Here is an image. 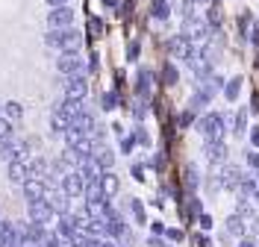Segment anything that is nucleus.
Wrapping results in <instances>:
<instances>
[{
	"label": "nucleus",
	"mask_w": 259,
	"mask_h": 247,
	"mask_svg": "<svg viewBox=\"0 0 259 247\" xmlns=\"http://www.w3.org/2000/svg\"><path fill=\"white\" fill-rule=\"evenodd\" d=\"M197 130L203 135V141H221L224 138V130H227V121L221 112H209L197 121Z\"/></svg>",
	"instance_id": "obj_1"
},
{
	"label": "nucleus",
	"mask_w": 259,
	"mask_h": 247,
	"mask_svg": "<svg viewBox=\"0 0 259 247\" xmlns=\"http://www.w3.org/2000/svg\"><path fill=\"white\" fill-rule=\"evenodd\" d=\"M27 218L30 221H35V224H53V218H56V212L50 209L48 200H30V206H27Z\"/></svg>",
	"instance_id": "obj_2"
},
{
	"label": "nucleus",
	"mask_w": 259,
	"mask_h": 247,
	"mask_svg": "<svg viewBox=\"0 0 259 247\" xmlns=\"http://www.w3.org/2000/svg\"><path fill=\"white\" fill-rule=\"evenodd\" d=\"M65 144H68V147H74L80 156H89V153H92V138H89L85 132L74 130V127H68V130H65Z\"/></svg>",
	"instance_id": "obj_3"
},
{
	"label": "nucleus",
	"mask_w": 259,
	"mask_h": 247,
	"mask_svg": "<svg viewBox=\"0 0 259 247\" xmlns=\"http://www.w3.org/2000/svg\"><path fill=\"white\" fill-rule=\"evenodd\" d=\"M41 200H48L50 203V209H53V212L56 215H65V212H71V203H68V194H65L62 188H59V191H56V188H45V197Z\"/></svg>",
	"instance_id": "obj_4"
},
{
	"label": "nucleus",
	"mask_w": 259,
	"mask_h": 247,
	"mask_svg": "<svg viewBox=\"0 0 259 247\" xmlns=\"http://www.w3.org/2000/svg\"><path fill=\"white\" fill-rule=\"evenodd\" d=\"M62 191L68 194V197H82V188H85V180H82V174H77V171H68L62 177Z\"/></svg>",
	"instance_id": "obj_5"
},
{
	"label": "nucleus",
	"mask_w": 259,
	"mask_h": 247,
	"mask_svg": "<svg viewBox=\"0 0 259 247\" xmlns=\"http://www.w3.org/2000/svg\"><path fill=\"white\" fill-rule=\"evenodd\" d=\"M6 177H9V182H15V185H24V182L30 180V165L24 162V159H12L9 168H6Z\"/></svg>",
	"instance_id": "obj_6"
},
{
	"label": "nucleus",
	"mask_w": 259,
	"mask_h": 247,
	"mask_svg": "<svg viewBox=\"0 0 259 247\" xmlns=\"http://www.w3.org/2000/svg\"><path fill=\"white\" fill-rule=\"evenodd\" d=\"M85 94H89V85H85V80H82L80 74H74V77L68 80V85H65V97L85 100Z\"/></svg>",
	"instance_id": "obj_7"
},
{
	"label": "nucleus",
	"mask_w": 259,
	"mask_h": 247,
	"mask_svg": "<svg viewBox=\"0 0 259 247\" xmlns=\"http://www.w3.org/2000/svg\"><path fill=\"white\" fill-rule=\"evenodd\" d=\"M0 247H18V224L0 218Z\"/></svg>",
	"instance_id": "obj_8"
},
{
	"label": "nucleus",
	"mask_w": 259,
	"mask_h": 247,
	"mask_svg": "<svg viewBox=\"0 0 259 247\" xmlns=\"http://www.w3.org/2000/svg\"><path fill=\"white\" fill-rule=\"evenodd\" d=\"M242 177H244V174L236 168V165H224V168H221V177H218V182H221L224 188H239Z\"/></svg>",
	"instance_id": "obj_9"
},
{
	"label": "nucleus",
	"mask_w": 259,
	"mask_h": 247,
	"mask_svg": "<svg viewBox=\"0 0 259 247\" xmlns=\"http://www.w3.org/2000/svg\"><path fill=\"white\" fill-rule=\"evenodd\" d=\"M206 159H209L212 165H224L227 162V144H224V138H221V141H206Z\"/></svg>",
	"instance_id": "obj_10"
},
{
	"label": "nucleus",
	"mask_w": 259,
	"mask_h": 247,
	"mask_svg": "<svg viewBox=\"0 0 259 247\" xmlns=\"http://www.w3.org/2000/svg\"><path fill=\"white\" fill-rule=\"evenodd\" d=\"M59 71L68 74V77H74V74H82V59L77 53H65L62 59H59Z\"/></svg>",
	"instance_id": "obj_11"
},
{
	"label": "nucleus",
	"mask_w": 259,
	"mask_h": 247,
	"mask_svg": "<svg viewBox=\"0 0 259 247\" xmlns=\"http://www.w3.org/2000/svg\"><path fill=\"white\" fill-rule=\"evenodd\" d=\"M45 182L38 180V177H30V180L24 182V194H27V200H41L45 197Z\"/></svg>",
	"instance_id": "obj_12"
},
{
	"label": "nucleus",
	"mask_w": 259,
	"mask_h": 247,
	"mask_svg": "<svg viewBox=\"0 0 259 247\" xmlns=\"http://www.w3.org/2000/svg\"><path fill=\"white\" fill-rule=\"evenodd\" d=\"M244 224H247V221H244L242 215H230V218H227V232L236 235V238H244V232H247Z\"/></svg>",
	"instance_id": "obj_13"
},
{
	"label": "nucleus",
	"mask_w": 259,
	"mask_h": 247,
	"mask_svg": "<svg viewBox=\"0 0 259 247\" xmlns=\"http://www.w3.org/2000/svg\"><path fill=\"white\" fill-rule=\"evenodd\" d=\"M71 9H65V6H56V12H50V27H59V30H65L68 24H71Z\"/></svg>",
	"instance_id": "obj_14"
},
{
	"label": "nucleus",
	"mask_w": 259,
	"mask_h": 247,
	"mask_svg": "<svg viewBox=\"0 0 259 247\" xmlns=\"http://www.w3.org/2000/svg\"><path fill=\"white\" fill-rule=\"evenodd\" d=\"M59 162H62L68 171H77V168H80V153H77L74 147H65V150H62V159H59Z\"/></svg>",
	"instance_id": "obj_15"
},
{
	"label": "nucleus",
	"mask_w": 259,
	"mask_h": 247,
	"mask_svg": "<svg viewBox=\"0 0 259 247\" xmlns=\"http://www.w3.org/2000/svg\"><path fill=\"white\" fill-rule=\"evenodd\" d=\"M100 185H103V194H106V197H115V194H118V177H115L112 171H106V174H103Z\"/></svg>",
	"instance_id": "obj_16"
},
{
	"label": "nucleus",
	"mask_w": 259,
	"mask_h": 247,
	"mask_svg": "<svg viewBox=\"0 0 259 247\" xmlns=\"http://www.w3.org/2000/svg\"><path fill=\"white\" fill-rule=\"evenodd\" d=\"M82 197H85V200H109L106 194H103V185H100V182H85Z\"/></svg>",
	"instance_id": "obj_17"
},
{
	"label": "nucleus",
	"mask_w": 259,
	"mask_h": 247,
	"mask_svg": "<svg viewBox=\"0 0 259 247\" xmlns=\"http://www.w3.org/2000/svg\"><path fill=\"white\" fill-rule=\"evenodd\" d=\"M71 127V121L65 115H59V112H53L50 115V130H53V135H65V130Z\"/></svg>",
	"instance_id": "obj_18"
},
{
	"label": "nucleus",
	"mask_w": 259,
	"mask_h": 247,
	"mask_svg": "<svg viewBox=\"0 0 259 247\" xmlns=\"http://www.w3.org/2000/svg\"><path fill=\"white\" fill-rule=\"evenodd\" d=\"M12 138H15V135H12ZM12 138H0V159H3L6 165L12 162V159H18V156H15V144H12Z\"/></svg>",
	"instance_id": "obj_19"
},
{
	"label": "nucleus",
	"mask_w": 259,
	"mask_h": 247,
	"mask_svg": "<svg viewBox=\"0 0 259 247\" xmlns=\"http://www.w3.org/2000/svg\"><path fill=\"white\" fill-rule=\"evenodd\" d=\"M136 91H139V97H147V94H150V71H147V68H142V71H139Z\"/></svg>",
	"instance_id": "obj_20"
},
{
	"label": "nucleus",
	"mask_w": 259,
	"mask_h": 247,
	"mask_svg": "<svg viewBox=\"0 0 259 247\" xmlns=\"http://www.w3.org/2000/svg\"><path fill=\"white\" fill-rule=\"evenodd\" d=\"M183 182H186V191H194V188H197V182H200L197 165H186V177H183Z\"/></svg>",
	"instance_id": "obj_21"
},
{
	"label": "nucleus",
	"mask_w": 259,
	"mask_h": 247,
	"mask_svg": "<svg viewBox=\"0 0 259 247\" xmlns=\"http://www.w3.org/2000/svg\"><path fill=\"white\" fill-rule=\"evenodd\" d=\"M30 177H38V180H41V177H48V162H45V159H30Z\"/></svg>",
	"instance_id": "obj_22"
},
{
	"label": "nucleus",
	"mask_w": 259,
	"mask_h": 247,
	"mask_svg": "<svg viewBox=\"0 0 259 247\" xmlns=\"http://www.w3.org/2000/svg\"><path fill=\"white\" fill-rule=\"evenodd\" d=\"M130 212H133V218H136V224H145L147 221L145 206H142V200L139 197H130Z\"/></svg>",
	"instance_id": "obj_23"
},
{
	"label": "nucleus",
	"mask_w": 259,
	"mask_h": 247,
	"mask_svg": "<svg viewBox=\"0 0 259 247\" xmlns=\"http://www.w3.org/2000/svg\"><path fill=\"white\" fill-rule=\"evenodd\" d=\"M239 91H242V77H236V80H230V82L224 85V97L230 100V103L239 97Z\"/></svg>",
	"instance_id": "obj_24"
},
{
	"label": "nucleus",
	"mask_w": 259,
	"mask_h": 247,
	"mask_svg": "<svg viewBox=\"0 0 259 247\" xmlns=\"http://www.w3.org/2000/svg\"><path fill=\"white\" fill-rule=\"evenodd\" d=\"M177 68L174 65H165L162 68V85H177Z\"/></svg>",
	"instance_id": "obj_25"
},
{
	"label": "nucleus",
	"mask_w": 259,
	"mask_h": 247,
	"mask_svg": "<svg viewBox=\"0 0 259 247\" xmlns=\"http://www.w3.org/2000/svg\"><path fill=\"white\" fill-rule=\"evenodd\" d=\"M236 191H239L242 197H250V194L256 191V182L250 180V177H242V182H239V188H236Z\"/></svg>",
	"instance_id": "obj_26"
},
{
	"label": "nucleus",
	"mask_w": 259,
	"mask_h": 247,
	"mask_svg": "<svg viewBox=\"0 0 259 247\" xmlns=\"http://www.w3.org/2000/svg\"><path fill=\"white\" fill-rule=\"evenodd\" d=\"M3 109H6V118H9V121H18V118L24 115V109H21V103H15V100H9V103H6Z\"/></svg>",
	"instance_id": "obj_27"
},
{
	"label": "nucleus",
	"mask_w": 259,
	"mask_h": 247,
	"mask_svg": "<svg viewBox=\"0 0 259 247\" xmlns=\"http://www.w3.org/2000/svg\"><path fill=\"white\" fill-rule=\"evenodd\" d=\"M200 212H203V206H200V197H197L194 191H189V215H194V218H197Z\"/></svg>",
	"instance_id": "obj_28"
},
{
	"label": "nucleus",
	"mask_w": 259,
	"mask_h": 247,
	"mask_svg": "<svg viewBox=\"0 0 259 247\" xmlns=\"http://www.w3.org/2000/svg\"><path fill=\"white\" fill-rule=\"evenodd\" d=\"M133 147H136V135H124V132H121V153H133Z\"/></svg>",
	"instance_id": "obj_29"
},
{
	"label": "nucleus",
	"mask_w": 259,
	"mask_h": 247,
	"mask_svg": "<svg viewBox=\"0 0 259 247\" xmlns=\"http://www.w3.org/2000/svg\"><path fill=\"white\" fill-rule=\"evenodd\" d=\"M0 138H12V121L6 115H0Z\"/></svg>",
	"instance_id": "obj_30"
},
{
	"label": "nucleus",
	"mask_w": 259,
	"mask_h": 247,
	"mask_svg": "<svg viewBox=\"0 0 259 247\" xmlns=\"http://www.w3.org/2000/svg\"><path fill=\"white\" fill-rule=\"evenodd\" d=\"M244 127H247V112L242 109L239 118H236V130H233V132H236V135H244Z\"/></svg>",
	"instance_id": "obj_31"
},
{
	"label": "nucleus",
	"mask_w": 259,
	"mask_h": 247,
	"mask_svg": "<svg viewBox=\"0 0 259 247\" xmlns=\"http://www.w3.org/2000/svg\"><path fill=\"white\" fill-rule=\"evenodd\" d=\"M115 106H118V94H115V91H106V94H103V109L109 112Z\"/></svg>",
	"instance_id": "obj_32"
},
{
	"label": "nucleus",
	"mask_w": 259,
	"mask_h": 247,
	"mask_svg": "<svg viewBox=\"0 0 259 247\" xmlns=\"http://www.w3.org/2000/svg\"><path fill=\"white\" fill-rule=\"evenodd\" d=\"M236 215H242V218H250V203H247V197L239 200V206H236Z\"/></svg>",
	"instance_id": "obj_33"
},
{
	"label": "nucleus",
	"mask_w": 259,
	"mask_h": 247,
	"mask_svg": "<svg viewBox=\"0 0 259 247\" xmlns=\"http://www.w3.org/2000/svg\"><path fill=\"white\" fill-rule=\"evenodd\" d=\"M244 159H247V165H250L253 171H259V153H253V150H244Z\"/></svg>",
	"instance_id": "obj_34"
},
{
	"label": "nucleus",
	"mask_w": 259,
	"mask_h": 247,
	"mask_svg": "<svg viewBox=\"0 0 259 247\" xmlns=\"http://www.w3.org/2000/svg\"><path fill=\"white\" fill-rule=\"evenodd\" d=\"M197 224H200V230H203V232L212 230V218H209L206 212H200V215H197Z\"/></svg>",
	"instance_id": "obj_35"
},
{
	"label": "nucleus",
	"mask_w": 259,
	"mask_h": 247,
	"mask_svg": "<svg viewBox=\"0 0 259 247\" xmlns=\"http://www.w3.org/2000/svg\"><path fill=\"white\" fill-rule=\"evenodd\" d=\"M192 124H194V109H189V112L180 115V127H192Z\"/></svg>",
	"instance_id": "obj_36"
},
{
	"label": "nucleus",
	"mask_w": 259,
	"mask_h": 247,
	"mask_svg": "<svg viewBox=\"0 0 259 247\" xmlns=\"http://www.w3.org/2000/svg\"><path fill=\"white\" fill-rule=\"evenodd\" d=\"M153 15H156V18H165V15H168V6H165L162 0H156V3H153Z\"/></svg>",
	"instance_id": "obj_37"
},
{
	"label": "nucleus",
	"mask_w": 259,
	"mask_h": 247,
	"mask_svg": "<svg viewBox=\"0 0 259 247\" xmlns=\"http://www.w3.org/2000/svg\"><path fill=\"white\" fill-rule=\"evenodd\" d=\"M165 235H168V241H183V230H177V227L165 230Z\"/></svg>",
	"instance_id": "obj_38"
},
{
	"label": "nucleus",
	"mask_w": 259,
	"mask_h": 247,
	"mask_svg": "<svg viewBox=\"0 0 259 247\" xmlns=\"http://www.w3.org/2000/svg\"><path fill=\"white\" fill-rule=\"evenodd\" d=\"M136 144H150V135H147V130H136Z\"/></svg>",
	"instance_id": "obj_39"
},
{
	"label": "nucleus",
	"mask_w": 259,
	"mask_h": 247,
	"mask_svg": "<svg viewBox=\"0 0 259 247\" xmlns=\"http://www.w3.org/2000/svg\"><path fill=\"white\" fill-rule=\"evenodd\" d=\"M133 177L139 182H145V168H142V165H133Z\"/></svg>",
	"instance_id": "obj_40"
},
{
	"label": "nucleus",
	"mask_w": 259,
	"mask_h": 247,
	"mask_svg": "<svg viewBox=\"0 0 259 247\" xmlns=\"http://www.w3.org/2000/svg\"><path fill=\"white\" fill-rule=\"evenodd\" d=\"M150 232H153V235H162V232H165V224H162V221H153V224H150Z\"/></svg>",
	"instance_id": "obj_41"
},
{
	"label": "nucleus",
	"mask_w": 259,
	"mask_h": 247,
	"mask_svg": "<svg viewBox=\"0 0 259 247\" xmlns=\"http://www.w3.org/2000/svg\"><path fill=\"white\" fill-rule=\"evenodd\" d=\"M133 115L139 118V121H142V118L147 115V109H145V103H136V109H133Z\"/></svg>",
	"instance_id": "obj_42"
},
{
	"label": "nucleus",
	"mask_w": 259,
	"mask_h": 247,
	"mask_svg": "<svg viewBox=\"0 0 259 247\" xmlns=\"http://www.w3.org/2000/svg\"><path fill=\"white\" fill-rule=\"evenodd\" d=\"M147 244H150V247H165V241H162L159 235H153V232H150V238H147Z\"/></svg>",
	"instance_id": "obj_43"
},
{
	"label": "nucleus",
	"mask_w": 259,
	"mask_h": 247,
	"mask_svg": "<svg viewBox=\"0 0 259 247\" xmlns=\"http://www.w3.org/2000/svg\"><path fill=\"white\" fill-rule=\"evenodd\" d=\"M150 168L162 171V168H165V159H162V156H153V159H150Z\"/></svg>",
	"instance_id": "obj_44"
},
{
	"label": "nucleus",
	"mask_w": 259,
	"mask_h": 247,
	"mask_svg": "<svg viewBox=\"0 0 259 247\" xmlns=\"http://www.w3.org/2000/svg\"><path fill=\"white\" fill-rule=\"evenodd\" d=\"M250 144H253V147H259V127H253V130H250Z\"/></svg>",
	"instance_id": "obj_45"
},
{
	"label": "nucleus",
	"mask_w": 259,
	"mask_h": 247,
	"mask_svg": "<svg viewBox=\"0 0 259 247\" xmlns=\"http://www.w3.org/2000/svg\"><path fill=\"white\" fill-rule=\"evenodd\" d=\"M197 247H212V241L206 235H197Z\"/></svg>",
	"instance_id": "obj_46"
},
{
	"label": "nucleus",
	"mask_w": 259,
	"mask_h": 247,
	"mask_svg": "<svg viewBox=\"0 0 259 247\" xmlns=\"http://www.w3.org/2000/svg\"><path fill=\"white\" fill-rule=\"evenodd\" d=\"M239 247H259V244H253L250 238H242V241H239Z\"/></svg>",
	"instance_id": "obj_47"
},
{
	"label": "nucleus",
	"mask_w": 259,
	"mask_h": 247,
	"mask_svg": "<svg viewBox=\"0 0 259 247\" xmlns=\"http://www.w3.org/2000/svg\"><path fill=\"white\" fill-rule=\"evenodd\" d=\"M250 103H253L250 109H253V112H259V94H253V100H250Z\"/></svg>",
	"instance_id": "obj_48"
},
{
	"label": "nucleus",
	"mask_w": 259,
	"mask_h": 247,
	"mask_svg": "<svg viewBox=\"0 0 259 247\" xmlns=\"http://www.w3.org/2000/svg\"><path fill=\"white\" fill-rule=\"evenodd\" d=\"M253 232H259V218H253Z\"/></svg>",
	"instance_id": "obj_49"
},
{
	"label": "nucleus",
	"mask_w": 259,
	"mask_h": 247,
	"mask_svg": "<svg viewBox=\"0 0 259 247\" xmlns=\"http://www.w3.org/2000/svg\"><path fill=\"white\" fill-rule=\"evenodd\" d=\"M48 3H53V6H62L65 0H48Z\"/></svg>",
	"instance_id": "obj_50"
},
{
	"label": "nucleus",
	"mask_w": 259,
	"mask_h": 247,
	"mask_svg": "<svg viewBox=\"0 0 259 247\" xmlns=\"http://www.w3.org/2000/svg\"><path fill=\"white\" fill-rule=\"evenodd\" d=\"M103 6H115V0H103Z\"/></svg>",
	"instance_id": "obj_51"
},
{
	"label": "nucleus",
	"mask_w": 259,
	"mask_h": 247,
	"mask_svg": "<svg viewBox=\"0 0 259 247\" xmlns=\"http://www.w3.org/2000/svg\"><path fill=\"white\" fill-rule=\"evenodd\" d=\"M253 200H256V203H259V191H253Z\"/></svg>",
	"instance_id": "obj_52"
}]
</instances>
